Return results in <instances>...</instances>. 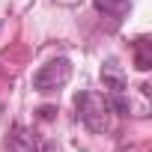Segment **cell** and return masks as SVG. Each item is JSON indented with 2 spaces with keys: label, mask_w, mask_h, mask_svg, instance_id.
I'll return each instance as SVG.
<instances>
[{
  "label": "cell",
  "mask_w": 152,
  "mask_h": 152,
  "mask_svg": "<svg viewBox=\"0 0 152 152\" xmlns=\"http://www.w3.org/2000/svg\"><path fill=\"white\" fill-rule=\"evenodd\" d=\"M75 107H78V119H81L90 131L102 134V131H107V128H110L113 107H110V102H107V96H104V93H93V90H87V93H81V96H78Z\"/></svg>",
  "instance_id": "cell-1"
},
{
  "label": "cell",
  "mask_w": 152,
  "mask_h": 152,
  "mask_svg": "<svg viewBox=\"0 0 152 152\" xmlns=\"http://www.w3.org/2000/svg\"><path fill=\"white\" fill-rule=\"evenodd\" d=\"M69 78H72V63L66 57H57L33 75V90L36 93H57L69 84Z\"/></svg>",
  "instance_id": "cell-2"
},
{
  "label": "cell",
  "mask_w": 152,
  "mask_h": 152,
  "mask_svg": "<svg viewBox=\"0 0 152 152\" xmlns=\"http://www.w3.org/2000/svg\"><path fill=\"white\" fill-rule=\"evenodd\" d=\"M9 149H12V152H42L39 143H36V137H33L27 128H21V125L12 128V134H9Z\"/></svg>",
  "instance_id": "cell-3"
},
{
  "label": "cell",
  "mask_w": 152,
  "mask_h": 152,
  "mask_svg": "<svg viewBox=\"0 0 152 152\" xmlns=\"http://www.w3.org/2000/svg\"><path fill=\"white\" fill-rule=\"evenodd\" d=\"M93 3H96V9H99V12L110 15L113 21H119V18L128 12V0H93Z\"/></svg>",
  "instance_id": "cell-4"
}]
</instances>
